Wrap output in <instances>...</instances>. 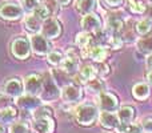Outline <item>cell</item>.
Returning a JSON list of instances; mask_svg holds the SVG:
<instances>
[{
	"label": "cell",
	"instance_id": "cell-1",
	"mask_svg": "<svg viewBox=\"0 0 152 133\" xmlns=\"http://www.w3.org/2000/svg\"><path fill=\"white\" fill-rule=\"evenodd\" d=\"M75 116L80 125H91L97 117V108L92 104H81L76 108Z\"/></svg>",
	"mask_w": 152,
	"mask_h": 133
},
{
	"label": "cell",
	"instance_id": "cell-2",
	"mask_svg": "<svg viewBox=\"0 0 152 133\" xmlns=\"http://www.w3.org/2000/svg\"><path fill=\"white\" fill-rule=\"evenodd\" d=\"M60 96V91H59L56 83L50 75H45L43 77V86L42 92H40V100L42 101H52L56 100Z\"/></svg>",
	"mask_w": 152,
	"mask_h": 133
},
{
	"label": "cell",
	"instance_id": "cell-3",
	"mask_svg": "<svg viewBox=\"0 0 152 133\" xmlns=\"http://www.w3.org/2000/svg\"><path fill=\"white\" fill-rule=\"evenodd\" d=\"M31 49H32L31 41L28 39H26V37H18L11 44V52H12V55L16 59H20V60L28 59Z\"/></svg>",
	"mask_w": 152,
	"mask_h": 133
},
{
	"label": "cell",
	"instance_id": "cell-4",
	"mask_svg": "<svg viewBox=\"0 0 152 133\" xmlns=\"http://www.w3.org/2000/svg\"><path fill=\"white\" fill-rule=\"evenodd\" d=\"M24 9L15 3H4L0 5V17L4 20H18L23 16Z\"/></svg>",
	"mask_w": 152,
	"mask_h": 133
},
{
	"label": "cell",
	"instance_id": "cell-5",
	"mask_svg": "<svg viewBox=\"0 0 152 133\" xmlns=\"http://www.w3.org/2000/svg\"><path fill=\"white\" fill-rule=\"evenodd\" d=\"M31 48L36 55L39 56H44L50 53L51 49V44L48 41V39L44 35H39V33H34V36L31 37Z\"/></svg>",
	"mask_w": 152,
	"mask_h": 133
},
{
	"label": "cell",
	"instance_id": "cell-6",
	"mask_svg": "<svg viewBox=\"0 0 152 133\" xmlns=\"http://www.w3.org/2000/svg\"><path fill=\"white\" fill-rule=\"evenodd\" d=\"M61 33V24L55 17H48L42 24V35L47 39H56Z\"/></svg>",
	"mask_w": 152,
	"mask_h": 133
},
{
	"label": "cell",
	"instance_id": "cell-7",
	"mask_svg": "<svg viewBox=\"0 0 152 133\" xmlns=\"http://www.w3.org/2000/svg\"><path fill=\"white\" fill-rule=\"evenodd\" d=\"M43 86V76L37 73H31L24 78V89L28 94H39Z\"/></svg>",
	"mask_w": 152,
	"mask_h": 133
},
{
	"label": "cell",
	"instance_id": "cell-8",
	"mask_svg": "<svg viewBox=\"0 0 152 133\" xmlns=\"http://www.w3.org/2000/svg\"><path fill=\"white\" fill-rule=\"evenodd\" d=\"M99 108L105 112H115L119 108V100L115 94L108 93V92H102L99 93Z\"/></svg>",
	"mask_w": 152,
	"mask_h": 133
},
{
	"label": "cell",
	"instance_id": "cell-9",
	"mask_svg": "<svg viewBox=\"0 0 152 133\" xmlns=\"http://www.w3.org/2000/svg\"><path fill=\"white\" fill-rule=\"evenodd\" d=\"M81 56L94 59L95 61H99V63H103L108 57V49L102 47V45H89L88 48L81 49Z\"/></svg>",
	"mask_w": 152,
	"mask_h": 133
},
{
	"label": "cell",
	"instance_id": "cell-10",
	"mask_svg": "<svg viewBox=\"0 0 152 133\" xmlns=\"http://www.w3.org/2000/svg\"><path fill=\"white\" fill-rule=\"evenodd\" d=\"M24 84L19 77H12L10 80L5 81L4 86H3V92L10 97H20L23 94Z\"/></svg>",
	"mask_w": 152,
	"mask_h": 133
},
{
	"label": "cell",
	"instance_id": "cell-11",
	"mask_svg": "<svg viewBox=\"0 0 152 133\" xmlns=\"http://www.w3.org/2000/svg\"><path fill=\"white\" fill-rule=\"evenodd\" d=\"M80 25L87 32H99L102 29V20L97 15L91 12L83 16V19L80 20Z\"/></svg>",
	"mask_w": 152,
	"mask_h": 133
},
{
	"label": "cell",
	"instance_id": "cell-12",
	"mask_svg": "<svg viewBox=\"0 0 152 133\" xmlns=\"http://www.w3.org/2000/svg\"><path fill=\"white\" fill-rule=\"evenodd\" d=\"M61 97H63V100L66 102L72 104V102L80 101L81 97H83V92L75 84H68V85H66L61 89Z\"/></svg>",
	"mask_w": 152,
	"mask_h": 133
},
{
	"label": "cell",
	"instance_id": "cell-13",
	"mask_svg": "<svg viewBox=\"0 0 152 133\" xmlns=\"http://www.w3.org/2000/svg\"><path fill=\"white\" fill-rule=\"evenodd\" d=\"M18 107L21 108L24 110H35L39 105H42V100L40 97H36L35 94H21L20 97H18Z\"/></svg>",
	"mask_w": 152,
	"mask_h": 133
},
{
	"label": "cell",
	"instance_id": "cell-14",
	"mask_svg": "<svg viewBox=\"0 0 152 133\" xmlns=\"http://www.w3.org/2000/svg\"><path fill=\"white\" fill-rule=\"evenodd\" d=\"M34 131L36 133H52L55 129V123L51 117L35 118L34 121Z\"/></svg>",
	"mask_w": 152,
	"mask_h": 133
},
{
	"label": "cell",
	"instance_id": "cell-15",
	"mask_svg": "<svg viewBox=\"0 0 152 133\" xmlns=\"http://www.w3.org/2000/svg\"><path fill=\"white\" fill-rule=\"evenodd\" d=\"M100 124L107 129H113V128L116 129V126L120 124V120H119L118 113L103 110L102 115H100Z\"/></svg>",
	"mask_w": 152,
	"mask_h": 133
},
{
	"label": "cell",
	"instance_id": "cell-16",
	"mask_svg": "<svg viewBox=\"0 0 152 133\" xmlns=\"http://www.w3.org/2000/svg\"><path fill=\"white\" fill-rule=\"evenodd\" d=\"M61 70H64L66 73H75L79 68V60L75 55H69L67 57L63 59V61L60 63Z\"/></svg>",
	"mask_w": 152,
	"mask_h": 133
},
{
	"label": "cell",
	"instance_id": "cell-17",
	"mask_svg": "<svg viewBox=\"0 0 152 133\" xmlns=\"http://www.w3.org/2000/svg\"><path fill=\"white\" fill-rule=\"evenodd\" d=\"M24 28L28 32H31V33H37L39 31H42V21L34 13L28 15L24 19Z\"/></svg>",
	"mask_w": 152,
	"mask_h": 133
},
{
	"label": "cell",
	"instance_id": "cell-18",
	"mask_svg": "<svg viewBox=\"0 0 152 133\" xmlns=\"http://www.w3.org/2000/svg\"><path fill=\"white\" fill-rule=\"evenodd\" d=\"M76 11L80 15H87V13L94 12L95 7H96V0H77L75 4Z\"/></svg>",
	"mask_w": 152,
	"mask_h": 133
},
{
	"label": "cell",
	"instance_id": "cell-19",
	"mask_svg": "<svg viewBox=\"0 0 152 133\" xmlns=\"http://www.w3.org/2000/svg\"><path fill=\"white\" fill-rule=\"evenodd\" d=\"M107 27L112 33H119L124 28V21L118 15H110L107 20Z\"/></svg>",
	"mask_w": 152,
	"mask_h": 133
},
{
	"label": "cell",
	"instance_id": "cell-20",
	"mask_svg": "<svg viewBox=\"0 0 152 133\" xmlns=\"http://www.w3.org/2000/svg\"><path fill=\"white\" fill-rule=\"evenodd\" d=\"M132 94L137 100H145L150 96V85L145 83H139L132 88Z\"/></svg>",
	"mask_w": 152,
	"mask_h": 133
},
{
	"label": "cell",
	"instance_id": "cell-21",
	"mask_svg": "<svg viewBox=\"0 0 152 133\" xmlns=\"http://www.w3.org/2000/svg\"><path fill=\"white\" fill-rule=\"evenodd\" d=\"M97 75V70L95 67L92 65H84L79 72V77H80V81L83 83H88V81L94 80Z\"/></svg>",
	"mask_w": 152,
	"mask_h": 133
},
{
	"label": "cell",
	"instance_id": "cell-22",
	"mask_svg": "<svg viewBox=\"0 0 152 133\" xmlns=\"http://www.w3.org/2000/svg\"><path fill=\"white\" fill-rule=\"evenodd\" d=\"M16 117H18V109L12 105L0 110V123H13Z\"/></svg>",
	"mask_w": 152,
	"mask_h": 133
},
{
	"label": "cell",
	"instance_id": "cell-23",
	"mask_svg": "<svg viewBox=\"0 0 152 133\" xmlns=\"http://www.w3.org/2000/svg\"><path fill=\"white\" fill-rule=\"evenodd\" d=\"M118 133H143V126L140 124H132V123H120L116 126Z\"/></svg>",
	"mask_w": 152,
	"mask_h": 133
},
{
	"label": "cell",
	"instance_id": "cell-24",
	"mask_svg": "<svg viewBox=\"0 0 152 133\" xmlns=\"http://www.w3.org/2000/svg\"><path fill=\"white\" fill-rule=\"evenodd\" d=\"M118 116H119V120H120V123H132V120H134L135 117V109L132 107H123L119 109L118 112Z\"/></svg>",
	"mask_w": 152,
	"mask_h": 133
},
{
	"label": "cell",
	"instance_id": "cell-25",
	"mask_svg": "<svg viewBox=\"0 0 152 133\" xmlns=\"http://www.w3.org/2000/svg\"><path fill=\"white\" fill-rule=\"evenodd\" d=\"M92 32H80V33L76 35V44L80 49H84V48H88L91 45V41H92Z\"/></svg>",
	"mask_w": 152,
	"mask_h": 133
},
{
	"label": "cell",
	"instance_id": "cell-26",
	"mask_svg": "<svg viewBox=\"0 0 152 133\" xmlns=\"http://www.w3.org/2000/svg\"><path fill=\"white\" fill-rule=\"evenodd\" d=\"M34 15L36 16L37 19H39L40 21H44V20H47L48 17H50L52 13H51V11H50V8L47 7V4H40L39 7L36 8V9L34 11Z\"/></svg>",
	"mask_w": 152,
	"mask_h": 133
},
{
	"label": "cell",
	"instance_id": "cell-27",
	"mask_svg": "<svg viewBox=\"0 0 152 133\" xmlns=\"http://www.w3.org/2000/svg\"><path fill=\"white\" fill-rule=\"evenodd\" d=\"M53 115V109L48 105H39L36 109L34 110V117L35 118H42V117H51Z\"/></svg>",
	"mask_w": 152,
	"mask_h": 133
},
{
	"label": "cell",
	"instance_id": "cell-28",
	"mask_svg": "<svg viewBox=\"0 0 152 133\" xmlns=\"http://www.w3.org/2000/svg\"><path fill=\"white\" fill-rule=\"evenodd\" d=\"M136 31L139 35H148L152 31V21L150 19H143L136 24Z\"/></svg>",
	"mask_w": 152,
	"mask_h": 133
},
{
	"label": "cell",
	"instance_id": "cell-29",
	"mask_svg": "<svg viewBox=\"0 0 152 133\" xmlns=\"http://www.w3.org/2000/svg\"><path fill=\"white\" fill-rule=\"evenodd\" d=\"M137 48L143 53H152V35L147 37H143L137 41Z\"/></svg>",
	"mask_w": 152,
	"mask_h": 133
},
{
	"label": "cell",
	"instance_id": "cell-30",
	"mask_svg": "<svg viewBox=\"0 0 152 133\" xmlns=\"http://www.w3.org/2000/svg\"><path fill=\"white\" fill-rule=\"evenodd\" d=\"M86 84H87V91L91 92V93H102L103 88H104V84L100 80H97V78H94V80L88 81Z\"/></svg>",
	"mask_w": 152,
	"mask_h": 133
},
{
	"label": "cell",
	"instance_id": "cell-31",
	"mask_svg": "<svg viewBox=\"0 0 152 133\" xmlns=\"http://www.w3.org/2000/svg\"><path fill=\"white\" fill-rule=\"evenodd\" d=\"M126 1H127V5H128V8L134 13H144L145 9H147V7H145L143 3L135 1V0H126Z\"/></svg>",
	"mask_w": 152,
	"mask_h": 133
},
{
	"label": "cell",
	"instance_id": "cell-32",
	"mask_svg": "<svg viewBox=\"0 0 152 133\" xmlns=\"http://www.w3.org/2000/svg\"><path fill=\"white\" fill-rule=\"evenodd\" d=\"M63 55H61L60 52H58V51H52V52L48 53L47 56V60L50 64H52V65H60V63L63 61Z\"/></svg>",
	"mask_w": 152,
	"mask_h": 133
},
{
	"label": "cell",
	"instance_id": "cell-33",
	"mask_svg": "<svg viewBox=\"0 0 152 133\" xmlns=\"http://www.w3.org/2000/svg\"><path fill=\"white\" fill-rule=\"evenodd\" d=\"M29 128L26 123H13L10 126V133H28Z\"/></svg>",
	"mask_w": 152,
	"mask_h": 133
},
{
	"label": "cell",
	"instance_id": "cell-34",
	"mask_svg": "<svg viewBox=\"0 0 152 133\" xmlns=\"http://www.w3.org/2000/svg\"><path fill=\"white\" fill-rule=\"evenodd\" d=\"M40 5V0H23V9L26 12H34Z\"/></svg>",
	"mask_w": 152,
	"mask_h": 133
},
{
	"label": "cell",
	"instance_id": "cell-35",
	"mask_svg": "<svg viewBox=\"0 0 152 133\" xmlns=\"http://www.w3.org/2000/svg\"><path fill=\"white\" fill-rule=\"evenodd\" d=\"M110 44H111V47L113 48V49H120L121 48V45H123V39L121 37H119V36H111V39H110Z\"/></svg>",
	"mask_w": 152,
	"mask_h": 133
},
{
	"label": "cell",
	"instance_id": "cell-36",
	"mask_svg": "<svg viewBox=\"0 0 152 133\" xmlns=\"http://www.w3.org/2000/svg\"><path fill=\"white\" fill-rule=\"evenodd\" d=\"M7 107H11V100H10V96L7 94H0V110L4 109Z\"/></svg>",
	"mask_w": 152,
	"mask_h": 133
},
{
	"label": "cell",
	"instance_id": "cell-37",
	"mask_svg": "<svg viewBox=\"0 0 152 133\" xmlns=\"http://www.w3.org/2000/svg\"><path fill=\"white\" fill-rule=\"evenodd\" d=\"M142 126L147 133H152V117H147L142 121Z\"/></svg>",
	"mask_w": 152,
	"mask_h": 133
},
{
	"label": "cell",
	"instance_id": "cell-38",
	"mask_svg": "<svg viewBox=\"0 0 152 133\" xmlns=\"http://www.w3.org/2000/svg\"><path fill=\"white\" fill-rule=\"evenodd\" d=\"M100 75H102L103 77L110 75V67H108L107 64H102V65H100Z\"/></svg>",
	"mask_w": 152,
	"mask_h": 133
},
{
	"label": "cell",
	"instance_id": "cell-39",
	"mask_svg": "<svg viewBox=\"0 0 152 133\" xmlns=\"http://www.w3.org/2000/svg\"><path fill=\"white\" fill-rule=\"evenodd\" d=\"M105 3H107L110 7H119V5H121L123 0H105Z\"/></svg>",
	"mask_w": 152,
	"mask_h": 133
},
{
	"label": "cell",
	"instance_id": "cell-40",
	"mask_svg": "<svg viewBox=\"0 0 152 133\" xmlns=\"http://www.w3.org/2000/svg\"><path fill=\"white\" fill-rule=\"evenodd\" d=\"M145 13H147V19H150L152 21V5H150V7L145 9Z\"/></svg>",
	"mask_w": 152,
	"mask_h": 133
},
{
	"label": "cell",
	"instance_id": "cell-41",
	"mask_svg": "<svg viewBox=\"0 0 152 133\" xmlns=\"http://www.w3.org/2000/svg\"><path fill=\"white\" fill-rule=\"evenodd\" d=\"M59 5H68L71 3V0H56Z\"/></svg>",
	"mask_w": 152,
	"mask_h": 133
},
{
	"label": "cell",
	"instance_id": "cell-42",
	"mask_svg": "<svg viewBox=\"0 0 152 133\" xmlns=\"http://www.w3.org/2000/svg\"><path fill=\"white\" fill-rule=\"evenodd\" d=\"M147 80H148V83H150V85H152V69L148 72V75H147Z\"/></svg>",
	"mask_w": 152,
	"mask_h": 133
},
{
	"label": "cell",
	"instance_id": "cell-43",
	"mask_svg": "<svg viewBox=\"0 0 152 133\" xmlns=\"http://www.w3.org/2000/svg\"><path fill=\"white\" fill-rule=\"evenodd\" d=\"M147 65H148V68H151L152 69V53L150 55V57L147 59Z\"/></svg>",
	"mask_w": 152,
	"mask_h": 133
},
{
	"label": "cell",
	"instance_id": "cell-44",
	"mask_svg": "<svg viewBox=\"0 0 152 133\" xmlns=\"http://www.w3.org/2000/svg\"><path fill=\"white\" fill-rule=\"evenodd\" d=\"M0 133H5V128L3 124H0Z\"/></svg>",
	"mask_w": 152,
	"mask_h": 133
},
{
	"label": "cell",
	"instance_id": "cell-45",
	"mask_svg": "<svg viewBox=\"0 0 152 133\" xmlns=\"http://www.w3.org/2000/svg\"><path fill=\"white\" fill-rule=\"evenodd\" d=\"M28 133H31V132H28Z\"/></svg>",
	"mask_w": 152,
	"mask_h": 133
}]
</instances>
